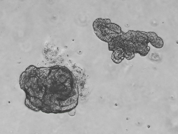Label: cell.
Masks as SVG:
<instances>
[{"mask_svg":"<svg viewBox=\"0 0 178 134\" xmlns=\"http://www.w3.org/2000/svg\"><path fill=\"white\" fill-rule=\"evenodd\" d=\"M93 27L97 37L102 40L108 43L122 32L119 26L112 23L109 19H96L93 23Z\"/></svg>","mask_w":178,"mask_h":134,"instance_id":"1","label":"cell"},{"mask_svg":"<svg viewBox=\"0 0 178 134\" xmlns=\"http://www.w3.org/2000/svg\"><path fill=\"white\" fill-rule=\"evenodd\" d=\"M145 33L149 42L153 46L157 48H161L163 47V40L158 37L156 33L153 32H145Z\"/></svg>","mask_w":178,"mask_h":134,"instance_id":"2","label":"cell"}]
</instances>
